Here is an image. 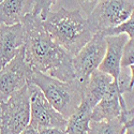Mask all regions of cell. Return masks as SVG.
Listing matches in <instances>:
<instances>
[{
	"label": "cell",
	"instance_id": "1",
	"mask_svg": "<svg viewBox=\"0 0 134 134\" xmlns=\"http://www.w3.org/2000/svg\"><path fill=\"white\" fill-rule=\"evenodd\" d=\"M21 25L24 28L25 60L30 68L62 82L73 81L75 79L73 57L48 35L36 1L33 10L24 17Z\"/></svg>",
	"mask_w": 134,
	"mask_h": 134
},
{
	"label": "cell",
	"instance_id": "2",
	"mask_svg": "<svg viewBox=\"0 0 134 134\" xmlns=\"http://www.w3.org/2000/svg\"><path fill=\"white\" fill-rule=\"evenodd\" d=\"M43 25L52 39L72 57L96 33L81 1H53Z\"/></svg>",
	"mask_w": 134,
	"mask_h": 134
},
{
	"label": "cell",
	"instance_id": "3",
	"mask_svg": "<svg viewBox=\"0 0 134 134\" xmlns=\"http://www.w3.org/2000/svg\"><path fill=\"white\" fill-rule=\"evenodd\" d=\"M28 83L36 85L49 104L65 119L74 113L83 101L85 84L76 79L71 82H62L32 70Z\"/></svg>",
	"mask_w": 134,
	"mask_h": 134
},
{
	"label": "cell",
	"instance_id": "4",
	"mask_svg": "<svg viewBox=\"0 0 134 134\" xmlns=\"http://www.w3.org/2000/svg\"><path fill=\"white\" fill-rule=\"evenodd\" d=\"M30 122L28 85L0 102V134H19Z\"/></svg>",
	"mask_w": 134,
	"mask_h": 134
},
{
	"label": "cell",
	"instance_id": "5",
	"mask_svg": "<svg viewBox=\"0 0 134 134\" xmlns=\"http://www.w3.org/2000/svg\"><path fill=\"white\" fill-rule=\"evenodd\" d=\"M134 1L131 0H101L96 1L88 15L89 24L94 32L114 28L134 14Z\"/></svg>",
	"mask_w": 134,
	"mask_h": 134
},
{
	"label": "cell",
	"instance_id": "6",
	"mask_svg": "<svg viewBox=\"0 0 134 134\" xmlns=\"http://www.w3.org/2000/svg\"><path fill=\"white\" fill-rule=\"evenodd\" d=\"M106 49V37L102 32H97L86 45L72 58L75 79L86 84L94 71L102 62Z\"/></svg>",
	"mask_w": 134,
	"mask_h": 134
},
{
	"label": "cell",
	"instance_id": "7",
	"mask_svg": "<svg viewBox=\"0 0 134 134\" xmlns=\"http://www.w3.org/2000/svg\"><path fill=\"white\" fill-rule=\"evenodd\" d=\"M29 103H30V122L29 125L36 130L41 129H60L64 130L66 119L56 110L44 97L40 89L28 83Z\"/></svg>",
	"mask_w": 134,
	"mask_h": 134
},
{
	"label": "cell",
	"instance_id": "8",
	"mask_svg": "<svg viewBox=\"0 0 134 134\" xmlns=\"http://www.w3.org/2000/svg\"><path fill=\"white\" fill-rule=\"evenodd\" d=\"M32 69L25 60L24 46L3 69L0 70V102L28 84Z\"/></svg>",
	"mask_w": 134,
	"mask_h": 134
},
{
	"label": "cell",
	"instance_id": "9",
	"mask_svg": "<svg viewBox=\"0 0 134 134\" xmlns=\"http://www.w3.org/2000/svg\"><path fill=\"white\" fill-rule=\"evenodd\" d=\"M24 46V28L21 24L0 25V70L12 60Z\"/></svg>",
	"mask_w": 134,
	"mask_h": 134
},
{
	"label": "cell",
	"instance_id": "10",
	"mask_svg": "<svg viewBox=\"0 0 134 134\" xmlns=\"http://www.w3.org/2000/svg\"><path fill=\"white\" fill-rule=\"evenodd\" d=\"M129 38L126 35L106 37V49L102 62L98 70L111 76L113 81H117L120 73V61L122 51Z\"/></svg>",
	"mask_w": 134,
	"mask_h": 134
},
{
	"label": "cell",
	"instance_id": "11",
	"mask_svg": "<svg viewBox=\"0 0 134 134\" xmlns=\"http://www.w3.org/2000/svg\"><path fill=\"white\" fill-rule=\"evenodd\" d=\"M117 84L113 81L106 94L101 99L91 113V121H109L118 118L121 115V106Z\"/></svg>",
	"mask_w": 134,
	"mask_h": 134
},
{
	"label": "cell",
	"instance_id": "12",
	"mask_svg": "<svg viewBox=\"0 0 134 134\" xmlns=\"http://www.w3.org/2000/svg\"><path fill=\"white\" fill-rule=\"evenodd\" d=\"M113 83V79L108 74L101 71H94L84 86L83 101H85L91 108H93L101 99L106 94L108 88Z\"/></svg>",
	"mask_w": 134,
	"mask_h": 134
},
{
	"label": "cell",
	"instance_id": "13",
	"mask_svg": "<svg viewBox=\"0 0 134 134\" xmlns=\"http://www.w3.org/2000/svg\"><path fill=\"white\" fill-rule=\"evenodd\" d=\"M35 1L3 0L0 1V25L13 26L21 24L24 17L33 10Z\"/></svg>",
	"mask_w": 134,
	"mask_h": 134
},
{
	"label": "cell",
	"instance_id": "14",
	"mask_svg": "<svg viewBox=\"0 0 134 134\" xmlns=\"http://www.w3.org/2000/svg\"><path fill=\"white\" fill-rule=\"evenodd\" d=\"M92 108L85 101L76 108L74 113L66 119L64 132L66 134H87L91 121Z\"/></svg>",
	"mask_w": 134,
	"mask_h": 134
},
{
	"label": "cell",
	"instance_id": "15",
	"mask_svg": "<svg viewBox=\"0 0 134 134\" xmlns=\"http://www.w3.org/2000/svg\"><path fill=\"white\" fill-rule=\"evenodd\" d=\"M126 125L121 117L109 121H90L87 134H125Z\"/></svg>",
	"mask_w": 134,
	"mask_h": 134
},
{
	"label": "cell",
	"instance_id": "16",
	"mask_svg": "<svg viewBox=\"0 0 134 134\" xmlns=\"http://www.w3.org/2000/svg\"><path fill=\"white\" fill-rule=\"evenodd\" d=\"M102 33L105 37L126 35L129 39H134V14L130 18H128L125 23H122L114 28L107 29Z\"/></svg>",
	"mask_w": 134,
	"mask_h": 134
},
{
	"label": "cell",
	"instance_id": "17",
	"mask_svg": "<svg viewBox=\"0 0 134 134\" xmlns=\"http://www.w3.org/2000/svg\"><path fill=\"white\" fill-rule=\"evenodd\" d=\"M134 64V39H129L122 51L120 69L131 68Z\"/></svg>",
	"mask_w": 134,
	"mask_h": 134
},
{
	"label": "cell",
	"instance_id": "18",
	"mask_svg": "<svg viewBox=\"0 0 134 134\" xmlns=\"http://www.w3.org/2000/svg\"><path fill=\"white\" fill-rule=\"evenodd\" d=\"M38 134H66L64 132V130H60V129H41L38 131Z\"/></svg>",
	"mask_w": 134,
	"mask_h": 134
},
{
	"label": "cell",
	"instance_id": "19",
	"mask_svg": "<svg viewBox=\"0 0 134 134\" xmlns=\"http://www.w3.org/2000/svg\"><path fill=\"white\" fill-rule=\"evenodd\" d=\"M19 134H38V130H36L35 128L31 127L30 125H28Z\"/></svg>",
	"mask_w": 134,
	"mask_h": 134
},
{
	"label": "cell",
	"instance_id": "20",
	"mask_svg": "<svg viewBox=\"0 0 134 134\" xmlns=\"http://www.w3.org/2000/svg\"><path fill=\"white\" fill-rule=\"evenodd\" d=\"M125 134H134V124H133V120L128 122V124L126 125Z\"/></svg>",
	"mask_w": 134,
	"mask_h": 134
}]
</instances>
